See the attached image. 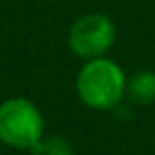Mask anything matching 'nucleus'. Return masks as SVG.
<instances>
[{
    "instance_id": "4",
    "label": "nucleus",
    "mask_w": 155,
    "mask_h": 155,
    "mask_svg": "<svg viewBox=\"0 0 155 155\" xmlns=\"http://www.w3.org/2000/svg\"><path fill=\"white\" fill-rule=\"evenodd\" d=\"M126 92L137 104L145 106V104L155 102V73L141 71L137 75H134L126 83Z\"/></svg>"
},
{
    "instance_id": "1",
    "label": "nucleus",
    "mask_w": 155,
    "mask_h": 155,
    "mask_svg": "<svg viewBox=\"0 0 155 155\" xmlns=\"http://www.w3.org/2000/svg\"><path fill=\"white\" fill-rule=\"evenodd\" d=\"M126 75L116 61L108 57L88 59L77 75V94L88 108L110 110L126 94Z\"/></svg>"
},
{
    "instance_id": "5",
    "label": "nucleus",
    "mask_w": 155,
    "mask_h": 155,
    "mask_svg": "<svg viewBox=\"0 0 155 155\" xmlns=\"http://www.w3.org/2000/svg\"><path fill=\"white\" fill-rule=\"evenodd\" d=\"M31 153L34 155H73V147L65 137L51 136V137H43L34 147Z\"/></svg>"
},
{
    "instance_id": "3",
    "label": "nucleus",
    "mask_w": 155,
    "mask_h": 155,
    "mask_svg": "<svg viewBox=\"0 0 155 155\" xmlns=\"http://www.w3.org/2000/svg\"><path fill=\"white\" fill-rule=\"evenodd\" d=\"M116 39L114 22L104 14L91 12L75 20L67 35L69 49L81 59H98L106 57Z\"/></svg>"
},
{
    "instance_id": "2",
    "label": "nucleus",
    "mask_w": 155,
    "mask_h": 155,
    "mask_svg": "<svg viewBox=\"0 0 155 155\" xmlns=\"http://www.w3.org/2000/svg\"><path fill=\"white\" fill-rule=\"evenodd\" d=\"M43 140V116L31 100L14 96L0 102V141L14 149L34 147Z\"/></svg>"
}]
</instances>
